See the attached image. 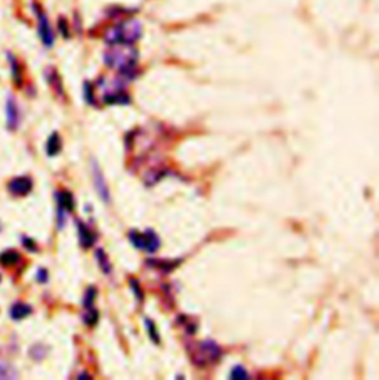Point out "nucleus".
<instances>
[{
	"label": "nucleus",
	"mask_w": 379,
	"mask_h": 380,
	"mask_svg": "<svg viewBox=\"0 0 379 380\" xmlns=\"http://www.w3.org/2000/svg\"><path fill=\"white\" fill-rule=\"evenodd\" d=\"M85 96H86V101H88V102L93 104V99H92V86H90V83H86V85H85Z\"/></svg>",
	"instance_id": "393cba45"
},
{
	"label": "nucleus",
	"mask_w": 379,
	"mask_h": 380,
	"mask_svg": "<svg viewBox=\"0 0 379 380\" xmlns=\"http://www.w3.org/2000/svg\"><path fill=\"white\" fill-rule=\"evenodd\" d=\"M22 243L27 246V249L28 250H31V252H36V244L33 243V240H28V238H22Z\"/></svg>",
	"instance_id": "bb28decb"
},
{
	"label": "nucleus",
	"mask_w": 379,
	"mask_h": 380,
	"mask_svg": "<svg viewBox=\"0 0 379 380\" xmlns=\"http://www.w3.org/2000/svg\"><path fill=\"white\" fill-rule=\"evenodd\" d=\"M95 297H96V289L95 287H89V289L86 290V294H85V299H83V307L86 309L93 308Z\"/></svg>",
	"instance_id": "412c9836"
},
{
	"label": "nucleus",
	"mask_w": 379,
	"mask_h": 380,
	"mask_svg": "<svg viewBox=\"0 0 379 380\" xmlns=\"http://www.w3.org/2000/svg\"><path fill=\"white\" fill-rule=\"evenodd\" d=\"M56 199H58V209H62L67 213L73 212V209H74V199H73L72 193L61 191V193L56 194Z\"/></svg>",
	"instance_id": "1a4fd4ad"
},
{
	"label": "nucleus",
	"mask_w": 379,
	"mask_h": 380,
	"mask_svg": "<svg viewBox=\"0 0 379 380\" xmlns=\"http://www.w3.org/2000/svg\"><path fill=\"white\" fill-rule=\"evenodd\" d=\"M221 358V348L214 340H203L191 351V360L197 367H206Z\"/></svg>",
	"instance_id": "f03ea898"
},
{
	"label": "nucleus",
	"mask_w": 379,
	"mask_h": 380,
	"mask_svg": "<svg viewBox=\"0 0 379 380\" xmlns=\"http://www.w3.org/2000/svg\"><path fill=\"white\" fill-rule=\"evenodd\" d=\"M83 321H85V324L86 326H95L96 323H98V311L95 308H90L88 309V314L83 317Z\"/></svg>",
	"instance_id": "4be33fe9"
},
{
	"label": "nucleus",
	"mask_w": 379,
	"mask_h": 380,
	"mask_svg": "<svg viewBox=\"0 0 379 380\" xmlns=\"http://www.w3.org/2000/svg\"><path fill=\"white\" fill-rule=\"evenodd\" d=\"M230 379H237V380H248L251 379L249 373L246 371V368L243 365H235L234 368L230 373Z\"/></svg>",
	"instance_id": "6ab92c4d"
},
{
	"label": "nucleus",
	"mask_w": 379,
	"mask_h": 380,
	"mask_svg": "<svg viewBox=\"0 0 379 380\" xmlns=\"http://www.w3.org/2000/svg\"><path fill=\"white\" fill-rule=\"evenodd\" d=\"M76 223H77V233H79V240H80L82 247H85V249L92 247L93 243H95V240H96L95 233H92L89 228L83 222H80V220H77Z\"/></svg>",
	"instance_id": "6e6552de"
},
{
	"label": "nucleus",
	"mask_w": 379,
	"mask_h": 380,
	"mask_svg": "<svg viewBox=\"0 0 379 380\" xmlns=\"http://www.w3.org/2000/svg\"><path fill=\"white\" fill-rule=\"evenodd\" d=\"M79 379H90V377L88 376V374H80V377H79Z\"/></svg>",
	"instance_id": "cd10ccee"
},
{
	"label": "nucleus",
	"mask_w": 379,
	"mask_h": 380,
	"mask_svg": "<svg viewBox=\"0 0 379 380\" xmlns=\"http://www.w3.org/2000/svg\"><path fill=\"white\" fill-rule=\"evenodd\" d=\"M61 151V138L58 133H52L46 142V153L48 156H56Z\"/></svg>",
	"instance_id": "ddd939ff"
},
{
	"label": "nucleus",
	"mask_w": 379,
	"mask_h": 380,
	"mask_svg": "<svg viewBox=\"0 0 379 380\" xmlns=\"http://www.w3.org/2000/svg\"><path fill=\"white\" fill-rule=\"evenodd\" d=\"M33 188V181L28 176H18L14 178L12 181L8 183V189L11 194L17 196V197H24L27 196Z\"/></svg>",
	"instance_id": "39448f33"
},
{
	"label": "nucleus",
	"mask_w": 379,
	"mask_h": 380,
	"mask_svg": "<svg viewBox=\"0 0 379 380\" xmlns=\"http://www.w3.org/2000/svg\"><path fill=\"white\" fill-rule=\"evenodd\" d=\"M19 125V111L18 105L12 96L6 101V126L9 130H15Z\"/></svg>",
	"instance_id": "0eeeda50"
},
{
	"label": "nucleus",
	"mask_w": 379,
	"mask_h": 380,
	"mask_svg": "<svg viewBox=\"0 0 379 380\" xmlns=\"http://www.w3.org/2000/svg\"><path fill=\"white\" fill-rule=\"evenodd\" d=\"M141 36V27L135 21H126L120 22L116 27L110 28L106 34V40L110 45H125L130 46L133 45Z\"/></svg>",
	"instance_id": "f257e3e1"
},
{
	"label": "nucleus",
	"mask_w": 379,
	"mask_h": 380,
	"mask_svg": "<svg viewBox=\"0 0 379 380\" xmlns=\"http://www.w3.org/2000/svg\"><path fill=\"white\" fill-rule=\"evenodd\" d=\"M129 241L136 249L148 252V253H154L160 247V238L153 230H147L145 233L130 231L129 233Z\"/></svg>",
	"instance_id": "7ed1b4c3"
},
{
	"label": "nucleus",
	"mask_w": 379,
	"mask_h": 380,
	"mask_svg": "<svg viewBox=\"0 0 379 380\" xmlns=\"http://www.w3.org/2000/svg\"><path fill=\"white\" fill-rule=\"evenodd\" d=\"M92 173H93V185H95V188H96L98 196L101 197V200H102L104 203H110L111 197H110L109 186H107V182H106L104 176H102L101 169L98 167V164L96 163L92 164Z\"/></svg>",
	"instance_id": "423d86ee"
},
{
	"label": "nucleus",
	"mask_w": 379,
	"mask_h": 380,
	"mask_svg": "<svg viewBox=\"0 0 379 380\" xmlns=\"http://www.w3.org/2000/svg\"><path fill=\"white\" fill-rule=\"evenodd\" d=\"M147 265H151L162 272H170L177 265H180V260H147Z\"/></svg>",
	"instance_id": "f8f14e48"
},
{
	"label": "nucleus",
	"mask_w": 379,
	"mask_h": 380,
	"mask_svg": "<svg viewBox=\"0 0 379 380\" xmlns=\"http://www.w3.org/2000/svg\"><path fill=\"white\" fill-rule=\"evenodd\" d=\"M129 287H130L132 291L135 293V296H136L138 300H141V299L144 297V293H143V290L140 287V283H138L135 278H130V280H129Z\"/></svg>",
	"instance_id": "5701e85b"
},
{
	"label": "nucleus",
	"mask_w": 379,
	"mask_h": 380,
	"mask_svg": "<svg viewBox=\"0 0 379 380\" xmlns=\"http://www.w3.org/2000/svg\"><path fill=\"white\" fill-rule=\"evenodd\" d=\"M9 56V62H11V68H12V77H14V82L17 86H21L22 85V71H21V67H19V62L17 61V58L12 54H8Z\"/></svg>",
	"instance_id": "2eb2a0df"
},
{
	"label": "nucleus",
	"mask_w": 379,
	"mask_h": 380,
	"mask_svg": "<svg viewBox=\"0 0 379 380\" xmlns=\"http://www.w3.org/2000/svg\"><path fill=\"white\" fill-rule=\"evenodd\" d=\"M33 312V309L30 305H27V303H15L12 308H11V317L14 318V320H24L25 317H28L30 314Z\"/></svg>",
	"instance_id": "9b49d317"
},
{
	"label": "nucleus",
	"mask_w": 379,
	"mask_h": 380,
	"mask_svg": "<svg viewBox=\"0 0 379 380\" xmlns=\"http://www.w3.org/2000/svg\"><path fill=\"white\" fill-rule=\"evenodd\" d=\"M145 326H147L148 336H150V339L153 340V344H156V345L160 344V336H159V331H157V327H156V324H154L151 320L145 318Z\"/></svg>",
	"instance_id": "f3484780"
},
{
	"label": "nucleus",
	"mask_w": 379,
	"mask_h": 380,
	"mask_svg": "<svg viewBox=\"0 0 379 380\" xmlns=\"http://www.w3.org/2000/svg\"><path fill=\"white\" fill-rule=\"evenodd\" d=\"M95 257H96V262H98V265L101 267L102 272H104V274H110V272H111V265H110L107 253H106L102 249H96Z\"/></svg>",
	"instance_id": "dca6fc26"
},
{
	"label": "nucleus",
	"mask_w": 379,
	"mask_h": 380,
	"mask_svg": "<svg viewBox=\"0 0 379 380\" xmlns=\"http://www.w3.org/2000/svg\"><path fill=\"white\" fill-rule=\"evenodd\" d=\"M46 77H48V80H49V83L54 86L56 91L59 92V93H62V86H61V79H59V75L56 74L54 68H49V71H46Z\"/></svg>",
	"instance_id": "aec40b11"
},
{
	"label": "nucleus",
	"mask_w": 379,
	"mask_h": 380,
	"mask_svg": "<svg viewBox=\"0 0 379 380\" xmlns=\"http://www.w3.org/2000/svg\"><path fill=\"white\" fill-rule=\"evenodd\" d=\"M21 256H19L18 252L15 250H6L3 253L0 254V265L5 267V268H9V267H15L19 262Z\"/></svg>",
	"instance_id": "9d476101"
},
{
	"label": "nucleus",
	"mask_w": 379,
	"mask_h": 380,
	"mask_svg": "<svg viewBox=\"0 0 379 380\" xmlns=\"http://www.w3.org/2000/svg\"><path fill=\"white\" fill-rule=\"evenodd\" d=\"M58 25H59V30H61L62 36L68 37V22L64 18H61L58 21Z\"/></svg>",
	"instance_id": "b1692460"
},
{
	"label": "nucleus",
	"mask_w": 379,
	"mask_h": 380,
	"mask_svg": "<svg viewBox=\"0 0 379 380\" xmlns=\"http://www.w3.org/2000/svg\"><path fill=\"white\" fill-rule=\"evenodd\" d=\"M0 379H17V371L12 368V365L0 362Z\"/></svg>",
	"instance_id": "a211bd4d"
},
{
	"label": "nucleus",
	"mask_w": 379,
	"mask_h": 380,
	"mask_svg": "<svg viewBox=\"0 0 379 380\" xmlns=\"http://www.w3.org/2000/svg\"><path fill=\"white\" fill-rule=\"evenodd\" d=\"M33 9H35V14H36L37 18V28H39V36H40V40L43 42V45L46 48H51L54 45V31H52V27H51V22L46 17L45 11L35 3L33 5Z\"/></svg>",
	"instance_id": "20e7f679"
},
{
	"label": "nucleus",
	"mask_w": 379,
	"mask_h": 380,
	"mask_svg": "<svg viewBox=\"0 0 379 380\" xmlns=\"http://www.w3.org/2000/svg\"><path fill=\"white\" fill-rule=\"evenodd\" d=\"M37 280L40 283H46L48 281V271L46 270H39V272H37Z\"/></svg>",
	"instance_id": "a878e982"
},
{
	"label": "nucleus",
	"mask_w": 379,
	"mask_h": 380,
	"mask_svg": "<svg viewBox=\"0 0 379 380\" xmlns=\"http://www.w3.org/2000/svg\"><path fill=\"white\" fill-rule=\"evenodd\" d=\"M129 101H130L129 96L122 91H116L113 92V93H109L104 98V102H107V104H129Z\"/></svg>",
	"instance_id": "4468645a"
}]
</instances>
